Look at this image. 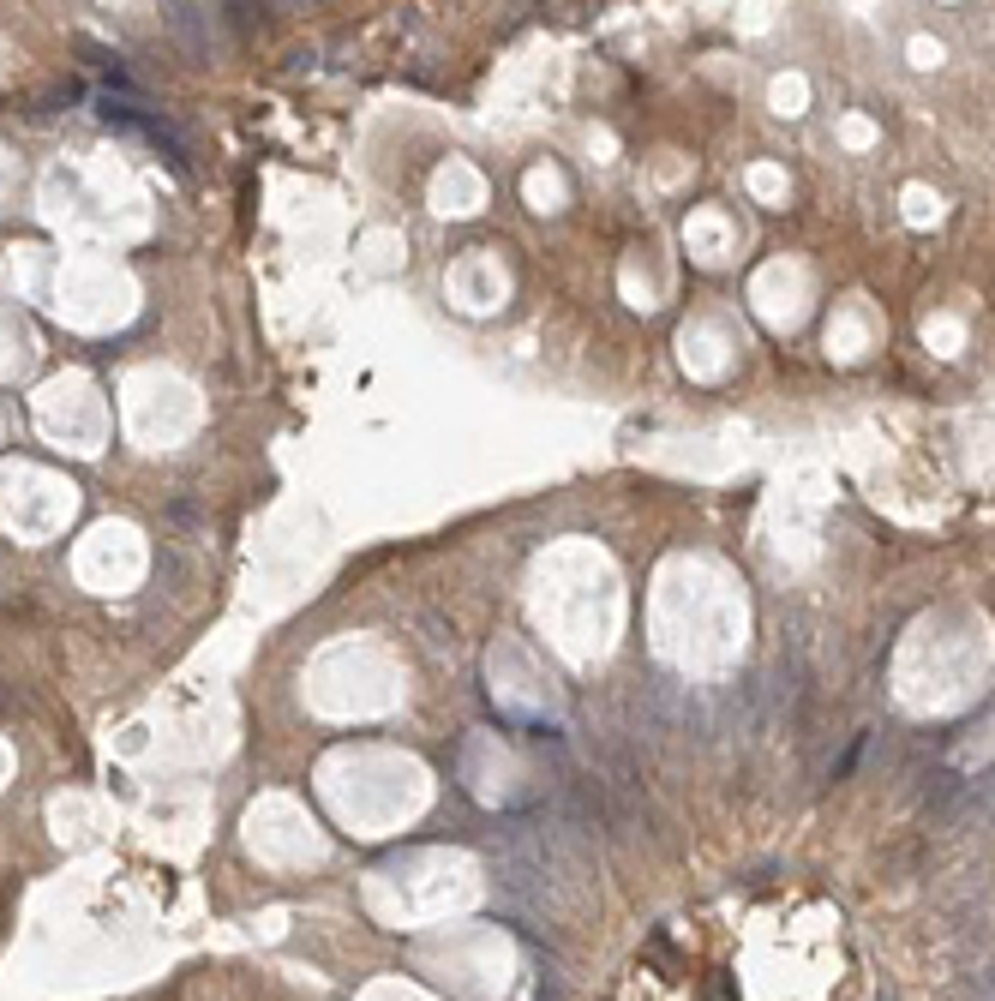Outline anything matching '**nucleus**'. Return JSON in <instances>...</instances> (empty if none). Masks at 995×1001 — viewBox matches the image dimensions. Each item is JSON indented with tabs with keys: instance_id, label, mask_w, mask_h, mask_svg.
Segmentation results:
<instances>
[]
</instances>
